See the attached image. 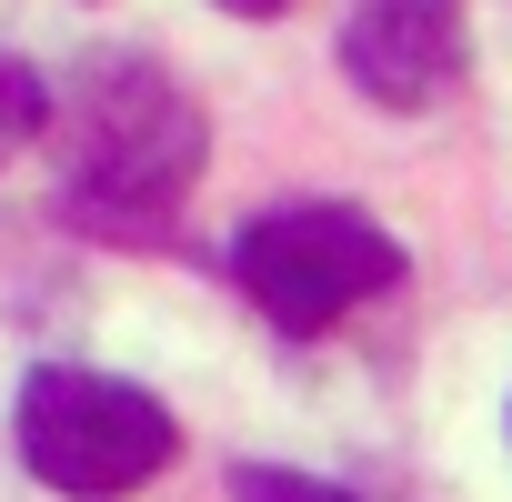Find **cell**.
<instances>
[{
  "label": "cell",
  "mask_w": 512,
  "mask_h": 502,
  "mask_svg": "<svg viewBox=\"0 0 512 502\" xmlns=\"http://www.w3.org/2000/svg\"><path fill=\"white\" fill-rule=\"evenodd\" d=\"M201 171V111L151 71V61H101L71 91V141H61V221L151 241L171 231L181 191Z\"/></svg>",
  "instance_id": "6da1fadb"
},
{
  "label": "cell",
  "mask_w": 512,
  "mask_h": 502,
  "mask_svg": "<svg viewBox=\"0 0 512 502\" xmlns=\"http://www.w3.org/2000/svg\"><path fill=\"white\" fill-rule=\"evenodd\" d=\"M241 292L262 302V322L282 332H332L342 312H362L372 292L402 282V241L362 211V201H282L231 241Z\"/></svg>",
  "instance_id": "7a4b0ae2"
},
{
  "label": "cell",
  "mask_w": 512,
  "mask_h": 502,
  "mask_svg": "<svg viewBox=\"0 0 512 502\" xmlns=\"http://www.w3.org/2000/svg\"><path fill=\"white\" fill-rule=\"evenodd\" d=\"M171 452H181V422H171L151 392L111 382V372L51 362V372L21 382V462H31L51 492H71V502L141 492Z\"/></svg>",
  "instance_id": "3957f363"
},
{
  "label": "cell",
  "mask_w": 512,
  "mask_h": 502,
  "mask_svg": "<svg viewBox=\"0 0 512 502\" xmlns=\"http://www.w3.org/2000/svg\"><path fill=\"white\" fill-rule=\"evenodd\" d=\"M462 0H352L342 21V71L382 111H432L462 81Z\"/></svg>",
  "instance_id": "277c9868"
},
{
  "label": "cell",
  "mask_w": 512,
  "mask_h": 502,
  "mask_svg": "<svg viewBox=\"0 0 512 502\" xmlns=\"http://www.w3.org/2000/svg\"><path fill=\"white\" fill-rule=\"evenodd\" d=\"M51 131V81L31 71V61H11V51H0V161H11V151H31Z\"/></svg>",
  "instance_id": "5b68a950"
},
{
  "label": "cell",
  "mask_w": 512,
  "mask_h": 502,
  "mask_svg": "<svg viewBox=\"0 0 512 502\" xmlns=\"http://www.w3.org/2000/svg\"><path fill=\"white\" fill-rule=\"evenodd\" d=\"M231 502H352V492H342V482H312V472L241 462V472H231Z\"/></svg>",
  "instance_id": "8992f818"
},
{
  "label": "cell",
  "mask_w": 512,
  "mask_h": 502,
  "mask_svg": "<svg viewBox=\"0 0 512 502\" xmlns=\"http://www.w3.org/2000/svg\"><path fill=\"white\" fill-rule=\"evenodd\" d=\"M221 11H241V21H272V11H282V0H221Z\"/></svg>",
  "instance_id": "52a82bcc"
}]
</instances>
